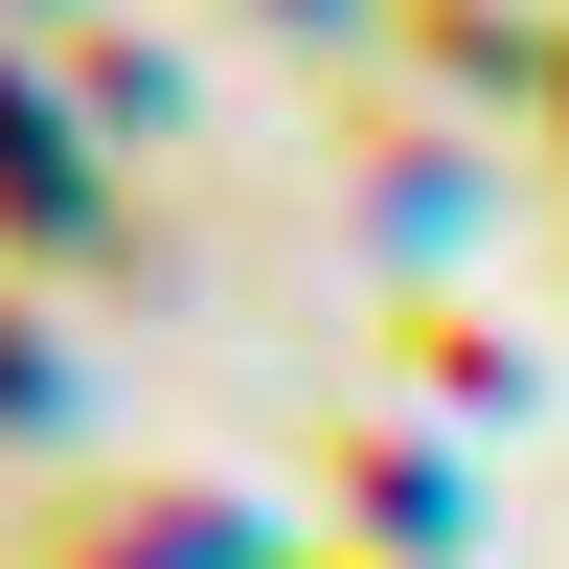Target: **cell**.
I'll return each instance as SVG.
<instances>
[{
	"instance_id": "6da1fadb",
	"label": "cell",
	"mask_w": 569,
	"mask_h": 569,
	"mask_svg": "<svg viewBox=\"0 0 569 569\" xmlns=\"http://www.w3.org/2000/svg\"><path fill=\"white\" fill-rule=\"evenodd\" d=\"M0 228H23V251H91V228H114V182L69 160V114H46L23 69H0Z\"/></svg>"
},
{
	"instance_id": "7a4b0ae2",
	"label": "cell",
	"mask_w": 569,
	"mask_h": 569,
	"mask_svg": "<svg viewBox=\"0 0 569 569\" xmlns=\"http://www.w3.org/2000/svg\"><path fill=\"white\" fill-rule=\"evenodd\" d=\"M46 410H69V342H46V297L0 273V433H46Z\"/></svg>"
},
{
	"instance_id": "3957f363",
	"label": "cell",
	"mask_w": 569,
	"mask_h": 569,
	"mask_svg": "<svg viewBox=\"0 0 569 569\" xmlns=\"http://www.w3.org/2000/svg\"><path fill=\"white\" fill-rule=\"evenodd\" d=\"M547 137H569V69H547Z\"/></svg>"
}]
</instances>
